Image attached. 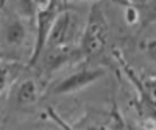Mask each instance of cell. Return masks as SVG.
<instances>
[{
  "mask_svg": "<svg viewBox=\"0 0 156 130\" xmlns=\"http://www.w3.org/2000/svg\"><path fill=\"white\" fill-rule=\"evenodd\" d=\"M108 38L109 30L106 17L103 14L101 8L97 3H94V6L89 11L86 25L80 38V44H78L83 58H92L100 55L108 46Z\"/></svg>",
  "mask_w": 156,
  "mask_h": 130,
  "instance_id": "1",
  "label": "cell"
},
{
  "mask_svg": "<svg viewBox=\"0 0 156 130\" xmlns=\"http://www.w3.org/2000/svg\"><path fill=\"white\" fill-rule=\"evenodd\" d=\"M67 8V5L62 3V0H47L42 5L37 6L36 11V38H34V46L33 52L28 58V66L34 64L41 60L44 50L47 47L48 36L51 33V28L58 19V16Z\"/></svg>",
  "mask_w": 156,
  "mask_h": 130,
  "instance_id": "2",
  "label": "cell"
},
{
  "mask_svg": "<svg viewBox=\"0 0 156 130\" xmlns=\"http://www.w3.org/2000/svg\"><path fill=\"white\" fill-rule=\"evenodd\" d=\"M78 27H80V25H78L76 14L66 8L58 16L53 28H51V33L48 36L45 49L73 46V41L76 39V35H78Z\"/></svg>",
  "mask_w": 156,
  "mask_h": 130,
  "instance_id": "3",
  "label": "cell"
},
{
  "mask_svg": "<svg viewBox=\"0 0 156 130\" xmlns=\"http://www.w3.org/2000/svg\"><path fill=\"white\" fill-rule=\"evenodd\" d=\"M103 75H105V69H101V68L80 69V71L67 75L66 79L61 80L58 85H55L53 89H51V93L53 94H72V93H76V91H81L83 88L98 82Z\"/></svg>",
  "mask_w": 156,
  "mask_h": 130,
  "instance_id": "4",
  "label": "cell"
},
{
  "mask_svg": "<svg viewBox=\"0 0 156 130\" xmlns=\"http://www.w3.org/2000/svg\"><path fill=\"white\" fill-rule=\"evenodd\" d=\"M42 57H44L45 71H48V72H53V71L62 68L64 64H69V63H72L78 58H83L80 47H75V46H62V47L45 49Z\"/></svg>",
  "mask_w": 156,
  "mask_h": 130,
  "instance_id": "5",
  "label": "cell"
},
{
  "mask_svg": "<svg viewBox=\"0 0 156 130\" xmlns=\"http://www.w3.org/2000/svg\"><path fill=\"white\" fill-rule=\"evenodd\" d=\"M25 38H27V27H25L23 20H20L19 17H12L3 22V28H2L3 46L17 47L25 41Z\"/></svg>",
  "mask_w": 156,
  "mask_h": 130,
  "instance_id": "6",
  "label": "cell"
},
{
  "mask_svg": "<svg viewBox=\"0 0 156 130\" xmlns=\"http://www.w3.org/2000/svg\"><path fill=\"white\" fill-rule=\"evenodd\" d=\"M41 89L36 80L33 79H25L20 82L14 91V99L17 102V105H31L39 99Z\"/></svg>",
  "mask_w": 156,
  "mask_h": 130,
  "instance_id": "7",
  "label": "cell"
},
{
  "mask_svg": "<svg viewBox=\"0 0 156 130\" xmlns=\"http://www.w3.org/2000/svg\"><path fill=\"white\" fill-rule=\"evenodd\" d=\"M22 69H23V66L20 63L6 61V60L2 61V83H0V88H2L3 94L12 86V83L17 80V77L20 75Z\"/></svg>",
  "mask_w": 156,
  "mask_h": 130,
  "instance_id": "8",
  "label": "cell"
},
{
  "mask_svg": "<svg viewBox=\"0 0 156 130\" xmlns=\"http://www.w3.org/2000/svg\"><path fill=\"white\" fill-rule=\"evenodd\" d=\"M142 49H144V52L148 55V58L156 63V38L147 39L144 44H142Z\"/></svg>",
  "mask_w": 156,
  "mask_h": 130,
  "instance_id": "9",
  "label": "cell"
},
{
  "mask_svg": "<svg viewBox=\"0 0 156 130\" xmlns=\"http://www.w3.org/2000/svg\"><path fill=\"white\" fill-rule=\"evenodd\" d=\"M125 20H126L129 25H134V24L139 20V11L136 9L134 5L125 8Z\"/></svg>",
  "mask_w": 156,
  "mask_h": 130,
  "instance_id": "10",
  "label": "cell"
},
{
  "mask_svg": "<svg viewBox=\"0 0 156 130\" xmlns=\"http://www.w3.org/2000/svg\"><path fill=\"white\" fill-rule=\"evenodd\" d=\"M111 2L115 3V5H119V6H122L123 9L128 8V6H133V5H134L133 0H111Z\"/></svg>",
  "mask_w": 156,
  "mask_h": 130,
  "instance_id": "11",
  "label": "cell"
},
{
  "mask_svg": "<svg viewBox=\"0 0 156 130\" xmlns=\"http://www.w3.org/2000/svg\"><path fill=\"white\" fill-rule=\"evenodd\" d=\"M62 3L64 5H69V0H62Z\"/></svg>",
  "mask_w": 156,
  "mask_h": 130,
  "instance_id": "12",
  "label": "cell"
},
{
  "mask_svg": "<svg viewBox=\"0 0 156 130\" xmlns=\"http://www.w3.org/2000/svg\"><path fill=\"white\" fill-rule=\"evenodd\" d=\"M89 2H94V3H97V2H98V0H89Z\"/></svg>",
  "mask_w": 156,
  "mask_h": 130,
  "instance_id": "13",
  "label": "cell"
}]
</instances>
